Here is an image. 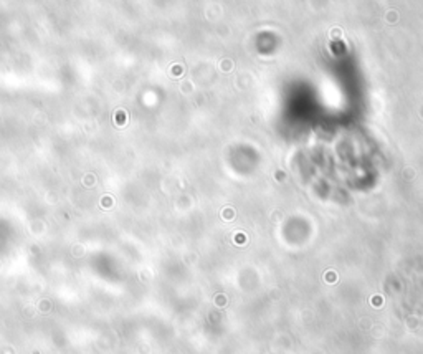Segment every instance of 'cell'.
<instances>
[{"label":"cell","mask_w":423,"mask_h":354,"mask_svg":"<svg viewBox=\"0 0 423 354\" xmlns=\"http://www.w3.org/2000/svg\"><path fill=\"white\" fill-rule=\"evenodd\" d=\"M124 121H126L124 111H122V109H118V111H116V114H114V123L118 124V126H124Z\"/></svg>","instance_id":"1"}]
</instances>
